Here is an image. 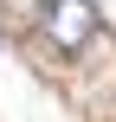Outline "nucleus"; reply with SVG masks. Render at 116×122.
<instances>
[{"instance_id": "1", "label": "nucleus", "mask_w": 116, "mask_h": 122, "mask_svg": "<svg viewBox=\"0 0 116 122\" xmlns=\"http://www.w3.org/2000/svg\"><path fill=\"white\" fill-rule=\"evenodd\" d=\"M97 32H103V13L90 0H45V39L58 51H84Z\"/></svg>"}]
</instances>
